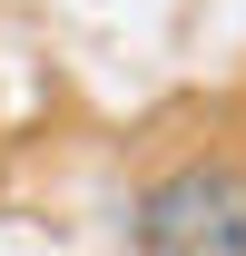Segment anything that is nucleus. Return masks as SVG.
Instances as JSON below:
<instances>
[{"label":"nucleus","instance_id":"nucleus-1","mask_svg":"<svg viewBox=\"0 0 246 256\" xmlns=\"http://www.w3.org/2000/svg\"><path fill=\"white\" fill-rule=\"evenodd\" d=\"M118 236L138 256H246V158H178L128 197Z\"/></svg>","mask_w":246,"mask_h":256}]
</instances>
